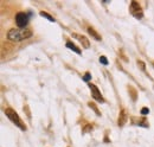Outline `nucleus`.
Instances as JSON below:
<instances>
[{"instance_id":"ddd939ff","label":"nucleus","mask_w":154,"mask_h":147,"mask_svg":"<svg viewBox=\"0 0 154 147\" xmlns=\"http://www.w3.org/2000/svg\"><path fill=\"white\" fill-rule=\"evenodd\" d=\"M89 107H90V108H93V109L95 110V113H96L97 115H101V114H100V111H98V109L96 108V106H95L94 103H89Z\"/></svg>"},{"instance_id":"20e7f679","label":"nucleus","mask_w":154,"mask_h":147,"mask_svg":"<svg viewBox=\"0 0 154 147\" xmlns=\"http://www.w3.org/2000/svg\"><path fill=\"white\" fill-rule=\"evenodd\" d=\"M131 13L137 19H141L143 17V12H142V8L139 5V2L132 1V4H131Z\"/></svg>"},{"instance_id":"f257e3e1","label":"nucleus","mask_w":154,"mask_h":147,"mask_svg":"<svg viewBox=\"0 0 154 147\" xmlns=\"http://www.w3.org/2000/svg\"><path fill=\"white\" fill-rule=\"evenodd\" d=\"M32 37V30L30 29H11L7 33V38L12 42H21Z\"/></svg>"},{"instance_id":"4468645a","label":"nucleus","mask_w":154,"mask_h":147,"mask_svg":"<svg viewBox=\"0 0 154 147\" xmlns=\"http://www.w3.org/2000/svg\"><path fill=\"white\" fill-rule=\"evenodd\" d=\"M148 113H149V109H148V108H142V109H141V114H142V115H146V114H148Z\"/></svg>"},{"instance_id":"0eeeda50","label":"nucleus","mask_w":154,"mask_h":147,"mask_svg":"<svg viewBox=\"0 0 154 147\" xmlns=\"http://www.w3.org/2000/svg\"><path fill=\"white\" fill-rule=\"evenodd\" d=\"M127 113H126V110L123 109V110H121V113H120V116H119V126L120 127H122L125 124H126V121H127Z\"/></svg>"},{"instance_id":"423d86ee","label":"nucleus","mask_w":154,"mask_h":147,"mask_svg":"<svg viewBox=\"0 0 154 147\" xmlns=\"http://www.w3.org/2000/svg\"><path fill=\"white\" fill-rule=\"evenodd\" d=\"M72 37L77 38V40L83 45V48H85V49H89L90 48V42H89V39L87 37L82 36V35H77V33H72Z\"/></svg>"},{"instance_id":"f8f14e48","label":"nucleus","mask_w":154,"mask_h":147,"mask_svg":"<svg viewBox=\"0 0 154 147\" xmlns=\"http://www.w3.org/2000/svg\"><path fill=\"white\" fill-rule=\"evenodd\" d=\"M90 78H91V75H90L89 73H85V75L83 76V81H85V82L90 81Z\"/></svg>"},{"instance_id":"7ed1b4c3","label":"nucleus","mask_w":154,"mask_h":147,"mask_svg":"<svg viewBox=\"0 0 154 147\" xmlns=\"http://www.w3.org/2000/svg\"><path fill=\"white\" fill-rule=\"evenodd\" d=\"M27 23H29V16L26 13H24V12L17 13V16H16V24H17V26L19 29H25Z\"/></svg>"},{"instance_id":"1a4fd4ad","label":"nucleus","mask_w":154,"mask_h":147,"mask_svg":"<svg viewBox=\"0 0 154 147\" xmlns=\"http://www.w3.org/2000/svg\"><path fill=\"white\" fill-rule=\"evenodd\" d=\"M88 33L93 37L94 39H96V40H101V39H102V38H101V36L97 33V32L94 30V29H93V27H88Z\"/></svg>"},{"instance_id":"f03ea898","label":"nucleus","mask_w":154,"mask_h":147,"mask_svg":"<svg viewBox=\"0 0 154 147\" xmlns=\"http://www.w3.org/2000/svg\"><path fill=\"white\" fill-rule=\"evenodd\" d=\"M5 114H6V116H7L13 124H16V126H18L21 130H26V126L24 125V122L21 121L19 115H18L14 110L11 109V108H6V109H5Z\"/></svg>"},{"instance_id":"9b49d317","label":"nucleus","mask_w":154,"mask_h":147,"mask_svg":"<svg viewBox=\"0 0 154 147\" xmlns=\"http://www.w3.org/2000/svg\"><path fill=\"white\" fill-rule=\"evenodd\" d=\"M100 63L103 64V65H108V59H107V57H106V56H101V57H100Z\"/></svg>"},{"instance_id":"39448f33","label":"nucleus","mask_w":154,"mask_h":147,"mask_svg":"<svg viewBox=\"0 0 154 147\" xmlns=\"http://www.w3.org/2000/svg\"><path fill=\"white\" fill-rule=\"evenodd\" d=\"M89 88H90V90H91L93 97H94L96 101H98V102H103V101H104L102 94H101V92L98 90V88H97L95 84H89Z\"/></svg>"},{"instance_id":"9d476101","label":"nucleus","mask_w":154,"mask_h":147,"mask_svg":"<svg viewBox=\"0 0 154 147\" xmlns=\"http://www.w3.org/2000/svg\"><path fill=\"white\" fill-rule=\"evenodd\" d=\"M40 16H42V17H44V18H46L49 21H55L54 17H51L50 14H48V13H45V12H40Z\"/></svg>"},{"instance_id":"6e6552de","label":"nucleus","mask_w":154,"mask_h":147,"mask_svg":"<svg viewBox=\"0 0 154 147\" xmlns=\"http://www.w3.org/2000/svg\"><path fill=\"white\" fill-rule=\"evenodd\" d=\"M66 48H69L70 50H72L74 52H76V54H78V55H81V54H82L81 49H78L76 45H75L74 43H71V42H68V43H66Z\"/></svg>"},{"instance_id":"2eb2a0df","label":"nucleus","mask_w":154,"mask_h":147,"mask_svg":"<svg viewBox=\"0 0 154 147\" xmlns=\"http://www.w3.org/2000/svg\"><path fill=\"white\" fill-rule=\"evenodd\" d=\"M137 64H139V65L141 67V69H142V70H145V64H143V63H142L141 61H137Z\"/></svg>"}]
</instances>
